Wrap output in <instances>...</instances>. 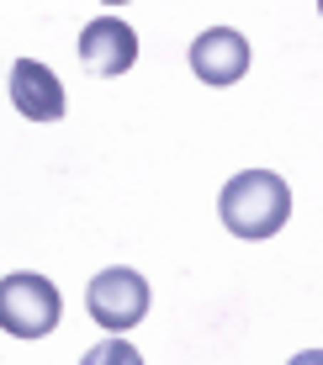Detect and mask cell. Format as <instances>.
Segmentation results:
<instances>
[{"label": "cell", "mask_w": 323, "mask_h": 365, "mask_svg": "<svg viewBox=\"0 0 323 365\" xmlns=\"http://www.w3.org/2000/svg\"><path fill=\"white\" fill-rule=\"evenodd\" d=\"M11 106L27 122H58L64 117V85L48 64L37 58H16L11 64Z\"/></svg>", "instance_id": "6"}, {"label": "cell", "mask_w": 323, "mask_h": 365, "mask_svg": "<svg viewBox=\"0 0 323 365\" xmlns=\"http://www.w3.org/2000/svg\"><path fill=\"white\" fill-rule=\"evenodd\" d=\"M217 217L233 238H270V233L287 228V217H292V185L270 170H244L222 185Z\"/></svg>", "instance_id": "1"}, {"label": "cell", "mask_w": 323, "mask_h": 365, "mask_svg": "<svg viewBox=\"0 0 323 365\" xmlns=\"http://www.w3.org/2000/svg\"><path fill=\"white\" fill-rule=\"evenodd\" d=\"M85 307H91V318L101 323V329L128 334L133 323H143V312H148V281L138 270H128V265H111V270H101L91 281Z\"/></svg>", "instance_id": "3"}, {"label": "cell", "mask_w": 323, "mask_h": 365, "mask_svg": "<svg viewBox=\"0 0 323 365\" xmlns=\"http://www.w3.org/2000/svg\"><path fill=\"white\" fill-rule=\"evenodd\" d=\"M101 6H128V0H101Z\"/></svg>", "instance_id": "7"}, {"label": "cell", "mask_w": 323, "mask_h": 365, "mask_svg": "<svg viewBox=\"0 0 323 365\" xmlns=\"http://www.w3.org/2000/svg\"><path fill=\"white\" fill-rule=\"evenodd\" d=\"M80 64L91 74H101V80L128 74L138 64V32H133L128 21H117V16H96L91 27L80 32Z\"/></svg>", "instance_id": "4"}, {"label": "cell", "mask_w": 323, "mask_h": 365, "mask_svg": "<svg viewBox=\"0 0 323 365\" xmlns=\"http://www.w3.org/2000/svg\"><path fill=\"white\" fill-rule=\"evenodd\" d=\"M191 74L202 85H233L250 74V43L233 27H212L191 43Z\"/></svg>", "instance_id": "5"}, {"label": "cell", "mask_w": 323, "mask_h": 365, "mask_svg": "<svg viewBox=\"0 0 323 365\" xmlns=\"http://www.w3.org/2000/svg\"><path fill=\"white\" fill-rule=\"evenodd\" d=\"M58 312H64V302L48 275L21 270L0 281V329L11 339H48L58 329Z\"/></svg>", "instance_id": "2"}]
</instances>
